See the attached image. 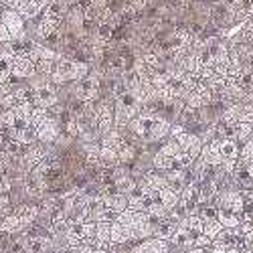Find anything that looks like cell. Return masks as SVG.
<instances>
[{
    "label": "cell",
    "mask_w": 253,
    "mask_h": 253,
    "mask_svg": "<svg viewBox=\"0 0 253 253\" xmlns=\"http://www.w3.org/2000/svg\"><path fill=\"white\" fill-rule=\"evenodd\" d=\"M128 128L132 130L134 136H138L144 142H156L166 136H170V122L162 118L160 114H150V112H140L130 124Z\"/></svg>",
    "instance_id": "cell-1"
},
{
    "label": "cell",
    "mask_w": 253,
    "mask_h": 253,
    "mask_svg": "<svg viewBox=\"0 0 253 253\" xmlns=\"http://www.w3.org/2000/svg\"><path fill=\"white\" fill-rule=\"evenodd\" d=\"M85 75H89V65L87 63L59 57L55 61V67H53V73L49 75V79L53 83H67V81H79Z\"/></svg>",
    "instance_id": "cell-2"
},
{
    "label": "cell",
    "mask_w": 253,
    "mask_h": 253,
    "mask_svg": "<svg viewBox=\"0 0 253 253\" xmlns=\"http://www.w3.org/2000/svg\"><path fill=\"white\" fill-rule=\"evenodd\" d=\"M25 23L14 8H4L0 12V45H8L12 41L25 37Z\"/></svg>",
    "instance_id": "cell-3"
},
{
    "label": "cell",
    "mask_w": 253,
    "mask_h": 253,
    "mask_svg": "<svg viewBox=\"0 0 253 253\" xmlns=\"http://www.w3.org/2000/svg\"><path fill=\"white\" fill-rule=\"evenodd\" d=\"M99 85H101L99 75H85L83 79L75 81L73 95L79 101H95L99 97Z\"/></svg>",
    "instance_id": "cell-4"
},
{
    "label": "cell",
    "mask_w": 253,
    "mask_h": 253,
    "mask_svg": "<svg viewBox=\"0 0 253 253\" xmlns=\"http://www.w3.org/2000/svg\"><path fill=\"white\" fill-rule=\"evenodd\" d=\"M33 89H35V105H39V108H47L49 110L59 101L57 91L53 87V81L49 77H43V81L37 83Z\"/></svg>",
    "instance_id": "cell-5"
},
{
    "label": "cell",
    "mask_w": 253,
    "mask_h": 253,
    "mask_svg": "<svg viewBox=\"0 0 253 253\" xmlns=\"http://www.w3.org/2000/svg\"><path fill=\"white\" fill-rule=\"evenodd\" d=\"M59 134H61V126H59L57 118L51 116V114H49V118L37 128V136H39V142H41V144H53V142H57Z\"/></svg>",
    "instance_id": "cell-6"
},
{
    "label": "cell",
    "mask_w": 253,
    "mask_h": 253,
    "mask_svg": "<svg viewBox=\"0 0 253 253\" xmlns=\"http://www.w3.org/2000/svg\"><path fill=\"white\" fill-rule=\"evenodd\" d=\"M47 154H49V152H47L45 146H35V144H31L29 148H27V152L20 156V164H23V168H25L27 172H31V170H35V168L45 160Z\"/></svg>",
    "instance_id": "cell-7"
},
{
    "label": "cell",
    "mask_w": 253,
    "mask_h": 253,
    "mask_svg": "<svg viewBox=\"0 0 253 253\" xmlns=\"http://www.w3.org/2000/svg\"><path fill=\"white\" fill-rule=\"evenodd\" d=\"M37 75V65L31 57H14L12 77L14 79H31Z\"/></svg>",
    "instance_id": "cell-8"
},
{
    "label": "cell",
    "mask_w": 253,
    "mask_h": 253,
    "mask_svg": "<svg viewBox=\"0 0 253 253\" xmlns=\"http://www.w3.org/2000/svg\"><path fill=\"white\" fill-rule=\"evenodd\" d=\"M219 150L223 156V162H233L239 160V142L235 138H219Z\"/></svg>",
    "instance_id": "cell-9"
},
{
    "label": "cell",
    "mask_w": 253,
    "mask_h": 253,
    "mask_svg": "<svg viewBox=\"0 0 253 253\" xmlns=\"http://www.w3.org/2000/svg\"><path fill=\"white\" fill-rule=\"evenodd\" d=\"M45 188H47V182L41 178L37 172L31 170L27 174V178H25V191H27V195H31V197H43Z\"/></svg>",
    "instance_id": "cell-10"
},
{
    "label": "cell",
    "mask_w": 253,
    "mask_h": 253,
    "mask_svg": "<svg viewBox=\"0 0 253 253\" xmlns=\"http://www.w3.org/2000/svg\"><path fill=\"white\" fill-rule=\"evenodd\" d=\"M170 241L166 239H150V241H144L140 243L132 253H170Z\"/></svg>",
    "instance_id": "cell-11"
},
{
    "label": "cell",
    "mask_w": 253,
    "mask_h": 253,
    "mask_svg": "<svg viewBox=\"0 0 253 253\" xmlns=\"http://www.w3.org/2000/svg\"><path fill=\"white\" fill-rule=\"evenodd\" d=\"M132 239H136L134 229H132V227L122 225V223H118V221H114V223H112V239H110V241L124 245V243L132 241Z\"/></svg>",
    "instance_id": "cell-12"
},
{
    "label": "cell",
    "mask_w": 253,
    "mask_h": 253,
    "mask_svg": "<svg viewBox=\"0 0 253 253\" xmlns=\"http://www.w3.org/2000/svg\"><path fill=\"white\" fill-rule=\"evenodd\" d=\"M12 67H14V55L4 47L0 51V85L12 77Z\"/></svg>",
    "instance_id": "cell-13"
},
{
    "label": "cell",
    "mask_w": 253,
    "mask_h": 253,
    "mask_svg": "<svg viewBox=\"0 0 253 253\" xmlns=\"http://www.w3.org/2000/svg\"><path fill=\"white\" fill-rule=\"evenodd\" d=\"M25 249H27V253H49V249H53V241L47 237L35 235L25 241Z\"/></svg>",
    "instance_id": "cell-14"
},
{
    "label": "cell",
    "mask_w": 253,
    "mask_h": 253,
    "mask_svg": "<svg viewBox=\"0 0 253 253\" xmlns=\"http://www.w3.org/2000/svg\"><path fill=\"white\" fill-rule=\"evenodd\" d=\"M142 180L148 184L150 188H154V191H162V188L168 186V180H166V174H162L158 168H150V170H146Z\"/></svg>",
    "instance_id": "cell-15"
},
{
    "label": "cell",
    "mask_w": 253,
    "mask_h": 253,
    "mask_svg": "<svg viewBox=\"0 0 253 253\" xmlns=\"http://www.w3.org/2000/svg\"><path fill=\"white\" fill-rule=\"evenodd\" d=\"M101 203H103V207H105V209L114 211V213H118V215L122 213V211L128 209V197L122 195V193H114V195L103 197V199H101Z\"/></svg>",
    "instance_id": "cell-16"
},
{
    "label": "cell",
    "mask_w": 253,
    "mask_h": 253,
    "mask_svg": "<svg viewBox=\"0 0 253 253\" xmlns=\"http://www.w3.org/2000/svg\"><path fill=\"white\" fill-rule=\"evenodd\" d=\"M120 164V154L116 148H110V146H101L99 148V168H116Z\"/></svg>",
    "instance_id": "cell-17"
},
{
    "label": "cell",
    "mask_w": 253,
    "mask_h": 253,
    "mask_svg": "<svg viewBox=\"0 0 253 253\" xmlns=\"http://www.w3.org/2000/svg\"><path fill=\"white\" fill-rule=\"evenodd\" d=\"M174 231H176V223L172 219H162L154 225V237L158 239H166V241H170V237L174 235Z\"/></svg>",
    "instance_id": "cell-18"
},
{
    "label": "cell",
    "mask_w": 253,
    "mask_h": 253,
    "mask_svg": "<svg viewBox=\"0 0 253 253\" xmlns=\"http://www.w3.org/2000/svg\"><path fill=\"white\" fill-rule=\"evenodd\" d=\"M158 201L170 211V209H174L176 205H178V201H180V193H176L174 188H170V186H166V188H162V191H158Z\"/></svg>",
    "instance_id": "cell-19"
},
{
    "label": "cell",
    "mask_w": 253,
    "mask_h": 253,
    "mask_svg": "<svg viewBox=\"0 0 253 253\" xmlns=\"http://www.w3.org/2000/svg\"><path fill=\"white\" fill-rule=\"evenodd\" d=\"M16 217L20 219V223H23L25 227L35 223L39 219V209L35 205H25V207H18L16 209Z\"/></svg>",
    "instance_id": "cell-20"
},
{
    "label": "cell",
    "mask_w": 253,
    "mask_h": 253,
    "mask_svg": "<svg viewBox=\"0 0 253 253\" xmlns=\"http://www.w3.org/2000/svg\"><path fill=\"white\" fill-rule=\"evenodd\" d=\"M253 134V124H247V122H237L233 126V138L241 144H245Z\"/></svg>",
    "instance_id": "cell-21"
},
{
    "label": "cell",
    "mask_w": 253,
    "mask_h": 253,
    "mask_svg": "<svg viewBox=\"0 0 253 253\" xmlns=\"http://www.w3.org/2000/svg\"><path fill=\"white\" fill-rule=\"evenodd\" d=\"M25 225L20 223V219L16 217V213L4 217L2 221H0V233H14V231H20Z\"/></svg>",
    "instance_id": "cell-22"
},
{
    "label": "cell",
    "mask_w": 253,
    "mask_h": 253,
    "mask_svg": "<svg viewBox=\"0 0 253 253\" xmlns=\"http://www.w3.org/2000/svg\"><path fill=\"white\" fill-rule=\"evenodd\" d=\"M217 219H219L221 225L227 227V229H233V227H239V225H241V215L231 213V211H225V209H219V217H217Z\"/></svg>",
    "instance_id": "cell-23"
},
{
    "label": "cell",
    "mask_w": 253,
    "mask_h": 253,
    "mask_svg": "<svg viewBox=\"0 0 253 253\" xmlns=\"http://www.w3.org/2000/svg\"><path fill=\"white\" fill-rule=\"evenodd\" d=\"M114 182H116L118 193H122V195H126V197L132 195V193L136 191V182H134V178H132V176H128V174H124V176L116 178Z\"/></svg>",
    "instance_id": "cell-24"
},
{
    "label": "cell",
    "mask_w": 253,
    "mask_h": 253,
    "mask_svg": "<svg viewBox=\"0 0 253 253\" xmlns=\"http://www.w3.org/2000/svg\"><path fill=\"white\" fill-rule=\"evenodd\" d=\"M49 118V110L47 108H39V105H35V110L31 112V118H29V122H31V126L37 130L41 124H43L45 120Z\"/></svg>",
    "instance_id": "cell-25"
},
{
    "label": "cell",
    "mask_w": 253,
    "mask_h": 253,
    "mask_svg": "<svg viewBox=\"0 0 253 253\" xmlns=\"http://www.w3.org/2000/svg\"><path fill=\"white\" fill-rule=\"evenodd\" d=\"M221 229H223V225H221L219 219L205 221V225H203V233H205L207 237H211V239H215V237L221 233Z\"/></svg>",
    "instance_id": "cell-26"
},
{
    "label": "cell",
    "mask_w": 253,
    "mask_h": 253,
    "mask_svg": "<svg viewBox=\"0 0 253 253\" xmlns=\"http://www.w3.org/2000/svg\"><path fill=\"white\" fill-rule=\"evenodd\" d=\"M118 154H120V162H130V160H134V156H136L134 144H130L128 140H126V144L118 150Z\"/></svg>",
    "instance_id": "cell-27"
},
{
    "label": "cell",
    "mask_w": 253,
    "mask_h": 253,
    "mask_svg": "<svg viewBox=\"0 0 253 253\" xmlns=\"http://www.w3.org/2000/svg\"><path fill=\"white\" fill-rule=\"evenodd\" d=\"M95 237L101 239V241H110L112 239V223L99 221L97 223V231H95Z\"/></svg>",
    "instance_id": "cell-28"
},
{
    "label": "cell",
    "mask_w": 253,
    "mask_h": 253,
    "mask_svg": "<svg viewBox=\"0 0 253 253\" xmlns=\"http://www.w3.org/2000/svg\"><path fill=\"white\" fill-rule=\"evenodd\" d=\"M239 122L253 124V103H241L239 105Z\"/></svg>",
    "instance_id": "cell-29"
},
{
    "label": "cell",
    "mask_w": 253,
    "mask_h": 253,
    "mask_svg": "<svg viewBox=\"0 0 253 253\" xmlns=\"http://www.w3.org/2000/svg\"><path fill=\"white\" fill-rule=\"evenodd\" d=\"M239 158H241L243 162L253 160V138H249V140L243 144V148H241V152H239Z\"/></svg>",
    "instance_id": "cell-30"
},
{
    "label": "cell",
    "mask_w": 253,
    "mask_h": 253,
    "mask_svg": "<svg viewBox=\"0 0 253 253\" xmlns=\"http://www.w3.org/2000/svg\"><path fill=\"white\" fill-rule=\"evenodd\" d=\"M95 231H97V223L95 221H85L83 223V239L85 237H95Z\"/></svg>",
    "instance_id": "cell-31"
},
{
    "label": "cell",
    "mask_w": 253,
    "mask_h": 253,
    "mask_svg": "<svg viewBox=\"0 0 253 253\" xmlns=\"http://www.w3.org/2000/svg\"><path fill=\"white\" fill-rule=\"evenodd\" d=\"M8 188H10V180H8V176H4L2 172H0V195L6 193Z\"/></svg>",
    "instance_id": "cell-32"
},
{
    "label": "cell",
    "mask_w": 253,
    "mask_h": 253,
    "mask_svg": "<svg viewBox=\"0 0 253 253\" xmlns=\"http://www.w3.org/2000/svg\"><path fill=\"white\" fill-rule=\"evenodd\" d=\"M8 201L10 199L6 195H0V213H6V211H8V205H10Z\"/></svg>",
    "instance_id": "cell-33"
},
{
    "label": "cell",
    "mask_w": 253,
    "mask_h": 253,
    "mask_svg": "<svg viewBox=\"0 0 253 253\" xmlns=\"http://www.w3.org/2000/svg\"><path fill=\"white\" fill-rule=\"evenodd\" d=\"M245 239H247V243H249V245L253 243V227H251V229L247 231V233H245Z\"/></svg>",
    "instance_id": "cell-34"
},
{
    "label": "cell",
    "mask_w": 253,
    "mask_h": 253,
    "mask_svg": "<svg viewBox=\"0 0 253 253\" xmlns=\"http://www.w3.org/2000/svg\"><path fill=\"white\" fill-rule=\"evenodd\" d=\"M243 253H253V247H251V245H249V247H247V249H245V251H243Z\"/></svg>",
    "instance_id": "cell-35"
},
{
    "label": "cell",
    "mask_w": 253,
    "mask_h": 253,
    "mask_svg": "<svg viewBox=\"0 0 253 253\" xmlns=\"http://www.w3.org/2000/svg\"><path fill=\"white\" fill-rule=\"evenodd\" d=\"M95 253H108V251H99V249H95Z\"/></svg>",
    "instance_id": "cell-36"
},
{
    "label": "cell",
    "mask_w": 253,
    "mask_h": 253,
    "mask_svg": "<svg viewBox=\"0 0 253 253\" xmlns=\"http://www.w3.org/2000/svg\"><path fill=\"white\" fill-rule=\"evenodd\" d=\"M249 193H251V197H253V191H249Z\"/></svg>",
    "instance_id": "cell-37"
},
{
    "label": "cell",
    "mask_w": 253,
    "mask_h": 253,
    "mask_svg": "<svg viewBox=\"0 0 253 253\" xmlns=\"http://www.w3.org/2000/svg\"><path fill=\"white\" fill-rule=\"evenodd\" d=\"M251 247H253V243H251Z\"/></svg>",
    "instance_id": "cell-38"
}]
</instances>
